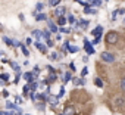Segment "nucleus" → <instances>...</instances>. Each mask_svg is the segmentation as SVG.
I'll list each match as a JSON object with an SVG mask.
<instances>
[{
    "label": "nucleus",
    "instance_id": "obj_9",
    "mask_svg": "<svg viewBox=\"0 0 125 115\" xmlns=\"http://www.w3.org/2000/svg\"><path fill=\"white\" fill-rule=\"evenodd\" d=\"M24 78H25L28 83H32V81H34V75H32V72H25V74H24Z\"/></svg>",
    "mask_w": 125,
    "mask_h": 115
},
{
    "label": "nucleus",
    "instance_id": "obj_17",
    "mask_svg": "<svg viewBox=\"0 0 125 115\" xmlns=\"http://www.w3.org/2000/svg\"><path fill=\"white\" fill-rule=\"evenodd\" d=\"M85 27H87V21H81L77 24V28H85Z\"/></svg>",
    "mask_w": 125,
    "mask_h": 115
},
{
    "label": "nucleus",
    "instance_id": "obj_20",
    "mask_svg": "<svg viewBox=\"0 0 125 115\" xmlns=\"http://www.w3.org/2000/svg\"><path fill=\"white\" fill-rule=\"evenodd\" d=\"M10 67H12V68H13L16 72H19V65H18L16 62H10Z\"/></svg>",
    "mask_w": 125,
    "mask_h": 115
},
{
    "label": "nucleus",
    "instance_id": "obj_14",
    "mask_svg": "<svg viewBox=\"0 0 125 115\" xmlns=\"http://www.w3.org/2000/svg\"><path fill=\"white\" fill-rule=\"evenodd\" d=\"M0 80H3L5 83L9 81V74H0Z\"/></svg>",
    "mask_w": 125,
    "mask_h": 115
},
{
    "label": "nucleus",
    "instance_id": "obj_30",
    "mask_svg": "<svg viewBox=\"0 0 125 115\" xmlns=\"http://www.w3.org/2000/svg\"><path fill=\"white\" fill-rule=\"evenodd\" d=\"M68 21H69V22H75V18H74L72 15H68Z\"/></svg>",
    "mask_w": 125,
    "mask_h": 115
},
{
    "label": "nucleus",
    "instance_id": "obj_11",
    "mask_svg": "<svg viewBox=\"0 0 125 115\" xmlns=\"http://www.w3.org/2000/svg\"><path fill=\"white\" fill-rule=\"evenodd\" d=\"M57 24H59L60 27H63V25L66 24V18H65V16H59V19H57Z\"/></svg>",
    "mask_w": 125,
    "mask_h": 115
},
{
    "label": "nucleus",
    "instance_id": "obj_27",
    "mask_svg": "<svg viewBox=\"0 0 125 115\" xmlns=\"http://www.w3.org/2000/svg\"><path fill=\"white\" fill-rule=\"evenodd\" d=\"M21 44H22V43H19L18 40H13V44H12V46H15V47H21Z\"/></svg>",
    "mask_w": 125,
    "mask_h": 115
},
{
    "label": "nucleus",
    "instance_id": "obj_12",
    "mask_svg": "<svg viewBox=\"0 0 125 115\" xmlns=\"http://www.w3.org/2000/svg\"><path fill=\"white\" fill-rule=\"evenodd\" d=\"M47 19V15L46 13H40V15H37V21H46Z\"/></svg>",
    "mask_w": 125,
    "mask_h": 115
},
{
    "label": "nucleus",
    "instance_id": "obj_7",
    "mask_svg": "<svg viewBox=\"0 0 125 115\" xmlns=\"http://www.w3.org/2000/svg\"><path fill=\"white\" fill-rule=\"evenodd\" d=\"M47 102H49L52 106H56L57 102H59V97H56V96H49V97H47Z\"/></svg>",
    "mask_w": 125,
    "mask_h": 115
},
{
    "label": "nucleus",
    "instance_id": "obj_34",
    "mask_svg": "<svg viewBox=\"0 0 125 115\" xmlns=\"http://www.w3.org/2000/svg\"><path fill=\"white\" fill-rule=\"evenodd\" d=\"M69 67H71V69H75V65H74V62H71V64H69Z\"/></svg>",
    "mask_w": 125,
    "mask_h": 115
},
{
    "label": "nucleus",
    "instance_id": "obj_29",
    "mask_svg": "<svg viewBox=\"0 0 125 115\" xmlns=\"http://www.w3.org/2000/svg\"><path fill=\"white\" fill-rule=\"evenodd\" d=\"M37 89V83H31V92H35Z\"/></svg>",
    "mask_w": 125,
    "mask_h": 115
},
{
    "label": "nucleus",
    "instance_id": "obj_19",
    "mask_svg": "<svg viewBox=\"0 0 125 115\" xmlns=\"http://www.w3.org/2000/svg\"><path fill=\"white\" fill-rule=\"evenodd\" d=\"M3 41H5L8 46H12V44H13V40H10V38H8V37H3Z\"/></svg>",
    "mask_w": 125,
    "mask_h": 115
},
{
    "label": "nucleus",
    "instance_id": "obj_23",
    "mask_svg": "<svg viewBox=\"0 0 125 115\" xmlns=\"http://www.w3.org/2000/svg\"><path fill=\"white\" fill-rule=\"evenodd\" d=\"M84 12H85V13H96V11H94V9H88V6H85Z\"/></svg>",
    "mask_w": 125,
    "mask_h": 115
},
{
    "label": "nucleus",
    "instance_id": "obj_15",
    "mask_svg": "<svg viewBox=\"0 0 125 115\" xmlns=\"http://www.w3.org/2000/svg\"><path fill=\"white\" fill-rule=\"evenodd\" d=\"M59 3H60V0H49V5H50V6H53V8H54V6H57Z\"/></svg>",
    "mask_w": 125,
    "mask_h": 115
},
{
    "label": "nucleus",
    "instance_id": "obj_22",
    "mask_svg": "<svg viewBox=\"0 0 125 115\" xmlns=\"http://www.w3.org/2000/svg\"><path fill=\"white\" fill-rule=\"evenodd\" d=\"M94 83H96V86H97V87H103V81H102V80L96 78V80H94Z\"/></svg>",
    "mask_w": 125,
    "mask_h": 115
},
{
    "label": "nucleus",
    "instance_id": "obj_2",
    "mask_svg": "<svg viewBox=\"0 0 125 115\" xmlns=\"http://www.w3.org/2000/svg\"><path fill=\"white\" fill-rule=\"evenodd\" d=\"M102 59H103L104 62H109V64H110V62L115 61V56H113L110 52H103V53H102Z\"/></svg>",
    "mask_w": 125,
    "mask_h": 115
},
{
    "label": "nucleus",
    "instance_id": "obj_31",
    "mask_svg": "<svg viewBox=\"0 0 125 115\" xmlns=\"http://www.w3.org/2000/svg\"><path fill=\"white\" fill-rule=\"evenodd\" d=\"M87 72H88V69H87V67H85V68L83 69V72H81V75L84 77V75H87Z\"/></svg>",
    "mask_w": 125,
    "mask_h": 115
},
{
    "label": "nucleus",
    "instance_id": "obj_21",
    "mask_svg": "<svg viewBox=\"0 0 125 115\" xmlns=\"http://www.w3.org/2000/svg\"><path fill=\"white\" fill-rule=\"evenodd\" d=\"M21 50H22V53H24V55H25V56H28V55H30V52H28V50H27V47H25V46H24V44H21Z\"/></svg>",
    "mask_w": 125,
    "mask_h": 115
},
{
    "label": "nucleus",
    "instance_id": "obj_18",
    "mask_svg": "<svg viewBox=\"0 0 125 115\" xmlns=\"http://www.w3.org/2000/svg\"><path fill=\"white\" fill-rule=\"evenodd\" d=\"M43 8H44V5H43L41 2H38V3H37V6H35V9H37V12H41V11H43Z\"/></svg>",
    "mask_w": 125,
    "mask_h": 115
},
{
    "label": "nucleus",
    "instance_id": "obj_4",
    "mask_svg": "<svg viewBox=\"0 0 125 115\" xmlns=\"http://www.w3.org/2000/svg\"><path fill=\"white\" fill-rule=\"evenodd\" d=\"M63 114H65V115H75L77 112H75V108H74V106L68 105V106H65V111H63Z\"/></svg>",
    "mask_w": 125,
    "mask_h": 115
},
{
    "label": "nucleus",
    "instance_id": "obj_38",
    "mask_svg": "<svg viewBox=\"0 0 125 115\" xmlns=\"http://www.w3.org/2000/svg\"><path fill=\"white\" fill-rule=\"evenodd\" d=\"M0 28H2V25H0Z\"/></svg>",
    "mask_w": 125,
    "mask_h": 115
},
{
    "label": "nucleus",
    "instance_id": "obj_3",
    "mask_svg": "<svg viewBox=\"0 0 125 115\" xmlns=\"http://www.w3.org/2000/svg\"><path fill=\"white\" fill-rule=\"evenodd\" d=\"M84 49H85V52H87L88 55H94V47H93L91 43H88L87 38H84Z\"/></svg>",
    "mask_w": 125,
    "mask_h": 115
},
{
    "label": "nucleus",
    "instance_id": "obj_13",
    "mask_svg": "<svg viewBox=\"0 0 125 115\" xmlns=\"http://www.w3.org/2000/svg\"><path fill=\"white\" fill-rule=\"evenodd\" d=\"M71 78H72V77H71V72H65V75H63V83H68Z\"/></svg>",
    "mask_w": 125,
    "mask_h": 115
},
{
    "label": "nucleus",
    "instance_id": "obj_16",
    "mask_svg": "<svg viewBox=\"0 0 125 115\" xmlns=\"http://www.w3.org/2000/svg\"><path fill=\"white\" fill-rule=\"evenodd\" d=\"M50 59H52V61H56V59H59V53H56V52L50 53Z\"/></svg>",
    "mask_w": 125,
    "mask_h": 115
},
{
    "label": "nucleus",
    "instance_id": "obj_8",
    "mask_svg": "<svg viewBox=\"0 0 125 115\" xmlns=\"http://www.w3.org/2000/svg\"><path fill=\"white\" fill-rule=\"evenodd\" d=\"M66 12V8H62V6H59L56 11H54V15L56 16H63V13Z\"/></svg>",
    "mask_w": 125,
    "mask_h": 115
},
{
    "label": "nucleus",
    "instance_id": "obj_37",
    "mask_svg": "<svg viewBox=\"0 0 125 115\" xmlns=\"http://www.w3.org/2000/svg\"><path fill=\"white\" fill-rule=\"evenodd\" d=\"M124 24H125V18H124Z\"/></svg>",
    "mask_w": 125,
    "mask_h": 115
},
{
    "label": "nucleus",
    "instance_id": "obj_10",
    "mask_svg": "<svg viewBox=\"0 0 125 115\" xmlns=\"http://www.w3.org/2000/svg\"><path fill=\"white\" fill-rule=\"evenodd\" d=\"M47 24H49V28L52 30V33H57V25L56 24H53L52 21H47Z\"/></svg>",
    "mask_w": 125,
    "mask_h": 115
},
{
    "label": "nucleus",
    "instance_id": "obj_28",
    "mask_svg": "<svg viewBox=\"0 0 125 115\" xmlns=\"http://www.w3.org/2000/svg\"><path fill=\"white\" fill-rule=\"evenodd\" d=\"M59 31H60V33H71V30H69V28H63V27H62Z\"/></svg>",
    "mask_w": 125,
    "mask_h": 115
},
{
    "label": "nucleus",
    "instance_id": "obj_6",
    "mask_svg": "<svg viewBox=\"0 0 125 115\" xmlns=\"http://www.w3.org/2000/svg\"><path fill=\"white\" fill-rule=\"evenodd\" d=\"M102 33H103V27L102 25H99V27H96L93 31H91V34L94 35V37H99V35H102Z\"/></svg>",
    "mask_w": 125,
    "mask_h": 115
},
{
    "label": "nucleus",
    "instance_id": "obj_26",
    "mask_svg": "<svg viewBox=\"0 0 125 115\" xmlns=\"http://www.w3.org/2000/svg\"><path fill=\"white\" fill-rule=\"evenodd\" d=\"M121 90H124V92H125V78H122V80H121Z\"/></svg>",
    "mask_w": 125,
    "mask_h": 115
},
{
    "label": "nucleus",
    "instance_id": "obj_33",
    "mask_svg": "<svg viewBox=\"0 0 125 115\" xmlns=\"http://www.w3.org/2000/svg\"><path fill=\"white\" fill-rule=\"evenodd\" d=\"M0 115H10L9 112H5V111H0Z\"/></svg>",
    "mask_w": 125,
    "mask_h": 115
},
{
    "label": "nucleus",
    "instance_id": "obj_24",
    "mask_svg": "<svg viewBox=\"0 0 125 115\" xmlns=\"http://www.w3.org/2000/svg\"><path fill=\"white\" fill-rule=\"evenodd\" d=\"M74 83H75V86H78V84H80V86H83V84H84V81H83V80H78V78H75V80H74Z\"/></svg>",
    "mask_w": 125,
    "mask_h": 115
},
{
    "label": "nucleus",
    "instance_id": "obj_36",
    "mask_svg": "<svg viewBox=\"0 0 125 115\" xmlns=\"http://www.w3.org/2000/svg\"><path fill=\"white\" fill-rule=\"evenodd\" d=\"M2 55H3V52H0V58H2Z\"/></svg>",
    "mask_w": 125,
    "mask_h": 115
},
{
    "label": "nucleus",
    "instance_id": "obj_32",
    "mask_svg": "<svg viewBox=\"0 0 125 115\" xmlns=\"http://www.w3.org/2000/svg\"><path fill=\"white\" fill-rule=\"evenodd\" d=\"M28 92H30V86H25V87H24V93H25V94H27V93H28Z\"/></svg>",
    "mask_w": 125,
    "mask_h": 115
},
{
    "label": "nucleus",
    "instance_id": "obj_25",
    "mask_svg": "<svg viewBox=\"0 0 125 115\" xmlns=\"http://www.w3.org/2000/svg\"><path fill=\"white\" fill-rule=\"evenodd\" d=\"M100 40H102V35H99V37H96V38H94V41H93L91 44H97V43H100Z\"/></svg>",
    "mask_w": 125,
    "mask_h": 115
},
{
    "label": "nucleus",
    "instance_id": "obj_39",
    "mask_svg": "<svg viewBox=\"0 0 125 115\" xmlns=\"http://www.w3.org/2000/svg\"><path fill=\"white\" fill-rule=\"evenodd\" d=\"M63 115H65V114H63Z\"/></svg>",
    "mask_w": 125,
    "mask_h": 115
},
{
    "label": "nucleus",
    "instance_id": "obj_35",
    "mask_svg": "<svg viewBox=\"0 0 125 115\" xmlns=\"http://www.w3.org/2000/svg\"><path fill=\"white\" fill-rule=\"evenodd\" d=\"M21 102H22V99H21V97L18 96V97H16V103H21Z\"/></svg>",
    "mask_w": 125,
    "mask_h": 115
},
{
    "label": "nucleus",
    "instance_id": "obj_1",
    "mask_svg": "<svg viewBox=\"0 0 125 115\" xmlns=\"http://www.w3.org/2000/svg\"><path fill=\"white\" fill-rule=\"evenodd\" d=\"M118 38H119L118 33L110 31V33H107V35H106V43H109V44H115V43H118Z\"/></svg>",
    "mask_w": 125,
    "mask_h": 115
},
{
    "label": "nucleus",
    "instance_id": "obj_5",
    "mask_svg": "<svg viewBox=\"0 0 125 115\" xmlns=\"http://www.w3.org/2000/svg\"><path fill=\"white\" fill-rule=\"evenodd\" d=\"M35 44V47L41 52V53H47V46H44V44H41V41H35L34 43Z\"/></svg>",
    "mask_w": 125,
    "mask_h": 115
}]
</instances>
